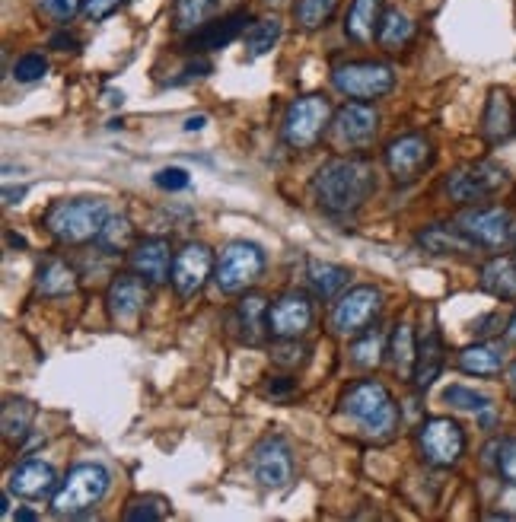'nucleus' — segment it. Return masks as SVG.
<instances>
[{
  "mask_svg": "<svg viewBox=\"0 0 516 522\" xmlns=\"http://www.w3.org/2000/svg\"><path fill=\"white\" fill-rule=\"evenodd\" d=\"M507 338H510V341L516 344V312H513V319L507 322Z\"/></svg>",
  "mask_w": 516,
  "mask_h": 522,
  "instance_id": "nucleus-51",
  "label": "nucleus"
},
{
  "mask_svg": "<svg viewBox=\"0 0 516 522\" xmlns=\"http://www.w3.org/2000/svg\"><path fill=\"white\" fill-rule=\"evenodd\" d=\"M309 287L316 290V297L332 300L338 297V290L348 284V268L332 265V261H309Z\"/></svg>",
  "mask_w": 516,
  "mask_h": 522,
  "instance_id": "nucleus-30",
  "label": "nucleus"
},
{
  "mask_svg": "<svg viewBox=\"0 0 516 522\" xmlns=\"http://www.w3.org/2000/svg\"><path fill=\"white\" fill-rule=\"evenodd\" d=\"M134 239V226L125 214H109V220L102 223V230L96 236V246L106 252V255H118L131 246Z\"/></svg>",
  "mask_w": 516,
  "mask_h": 522,
  "instance_id": "nucleus-32",
  "label": "nucleus"
},
{
  "mask_svg": "<svg viewBox=\"0 0 516 522\" xmlns=\"http://www.w3.org/2000/svg\"><path fill=\"white\" fill-rule=\"evenodd\" d=\"M106 220H109V204L102 198L55 201L42 217L45 230L58 242H64V246H83V242L96 239Z\"/></svg>",
  "mask_w": 516,
  "mask_h": 522,
  "instance_id": "nucleus-3",
  "label": "nucleus"
},
{
  "mask_svg": "<svg viewBox=\"0 0 516 522\" xmlns=\"http://www.w3.org/2000/svg\"><path fill=\"white\" fill-rule=\"evenodd\" d=\"M252 475L268 491H281L294 478V452L284 437H265L252 452Z\"/></svg>",
  "mask_w": 516,
  "mask_h": 522,
  "instance_id": "nucleus-14",
  "label": "nucleus"
},
{
  "mask_svg": "<svg viewBox=\"0 0 516 522\" xmlns=\"http://www.w3.org/2000/svg\"><path fill=\"white\" fill-rule=\"evenodd\" d=\"M36 4L55 23H67L74 13H83V0H36Z\"/></svg>",
  "mask_w": 516,
  "mask_h": 522,
  "instance_id": "nucleus-42",
  "label": "nucleus"
},
{
  "mask_svg": "<svg viewBox=\"0 0 516 522\" xmlns=\"http://www.w3.org/2000/svg\"><path fill=\"white\" fill-rule=\"evenodd\" d=\"M58 472L42 459H26L20 462L10 472L7 478V491L13 497H23V500H45V497H55L58 491Z\"/></svg>",
  "mask_w": 516,
  "mask_h": 522,
  "instance_id": "nucleus-18",
  "label": "nucleus"
},
{
  "mask_svg": "<svg viewBox=\"0 0 516 522\" xmlns=\"http://www.w3.org/2000/svg\"><path fill=\"white\" fill-rule=\"evenodd\" d=\"M456 226L478 249H504L513 236V220L504 207H469L456 217Z\"/></svg>",
  "mask_w": 516,
  "mask_h": 522,
  "instance_id": "nucleus-11",
  "label": "nucleus"
},
{
  "mask_svg": "<svg viewBox=\"0 0 516 522\" xmlns=\"http://www.w3.org/2000/svg\"><path fill=\"white\" fill-rule=\"evenodd\" d=\"M434 163V147L421 134H402L386 147V169L395 182H415L424 176V169Z\"/></svg>",
  "mask_w": 516,
  "mask_h": 522,
  "instance_id": "nucleus-13",
  "label": "nucleus"
},
{
  "mask_svg": "<svg viewBox=\"0 0 516 522\" xmlns=\"http://www.w3.org/2000/svg\"><path fill=\"white\" fill-rule=\"evenodd\" d=\"M32 421H36V408H32L26 398H10V402L4 405V437L10 443H20Z\"/></svg>",
  "mask_w": 516,
  "mask_h": 522,
  "instance_id": "nucleus-35",
  "label": "nucleus"
},
{
  "mask_svg": "<svg viewBox=\"0 0 516 522\" xmlns=\"http://www.w3.org/2000/svg\"><path fill=\"white\" fill-rule=\"evenodd\" d=\"M376 128H380V115L364 102H348L332 118V137L341 147H367L376 137Z\"/></svg>",
  "mask_w": 516,
  "mask_h": 522,
  "instance_id": "nucleus-17",
  "label": "nucleus"
},
{
  "mask_svg": "<svg viewBox=\"0 0 516 522\" xmlns=\"http://www.w3.org/2000/svg\"><path fill=\"white\" fill-rule=\"evenodd\" d=\"M341 414L364 430L370 440H389L399 427V405L392 392L376 379H360L341 395Z\"/></svg>",
  "mask_w": 516,
  "mask_h": 522,
  "instance_id": "nucleus-2",
  "label": "nucleus"
},
{
  "mask_svg": "<svg viewBox=\"0 0 516 522\" xmlns=\"http://www.w3.org/2000/svg\"><path fill=\"white\" fill-rule=\"evenodd\" d=\"M456 367L469 376H497L504 370V347L481 341V344H469L462 347L456 357Z\"/></svg>",
  "mask_w": 516,
  "mask_h": 522,
  "instance_id": "nucleus-23",
  "label": "nucleus"
},
{
  "mask_svg": "<svg viewBox=\"0 0 516 522\" xmlns=\"http://www.w3.org/2000/svg\"><path fill=\"white\" fill-rule=\"evenodd\" d=\"M39 293L48 300H61V297H71L77 290V274L71 265H64L61 258H48L45 265L39 268V281H36Z\"/></svg>",
  "mask_w": 516,
  "mask_h": 522,
  "instance_id": "nucleus-27",
  "label": "nucleus"
},
{
  "mask_svg": "<svg viewBox=\"0 0 516 522\" xmlns=\"http://www.w3.org/2000/svg\"><path fill=\"white\" fill-rule=\"evenodd\" d=\"M376 39H380V45L386 51H399V48H405L411 39H415V23H411L408 13H402V10H386Z\"/></svg>",
  "mask_w": 516,
  "mask_h": 522,
  "instance_id": "nucleus-31",
  "label": "nucleus"
},
{
  "mask_svg": "<svg viewBox=\"0 0 516 522\" xmlns=\"http://www.w3.org/2000/svg\"><path fill=\"white\" fill-rule=\"evenodd\" d=\"M128 0H83V16L86 20H93V23H99V20H106V16H112L118 7H125Z\"/></svg>",
  "mask_w": 516,
  "mask_h": 522,
  "instance_id": "nucleus-43",
  "label": "nucleus"
},
{
  "mask_svg": "<svg viewBox=\"0 0 516 522\" xmlns=\"http://www.w3.org/2000/svg\"><path fill=\"white\" fill-rule=\"evenodd\" d=\"M153 182H157L163 191H182V188L192 185V179H188V172H185V169H176V166L160 169L157 179H153Z\"/></svg>",
  "mask_w": 516,
  "mask_h": 522,
  "instance_id": "nucleus-44",
  "label": "nucleus"
},
{
  "mask_svg": "<svg viewBox=\"0 0 516 522\" xmlns=\"http://www.w3.org/2000/svg\"><path fill=\"white\" fill-rule=\"evenodd\" d=\"M214 7L217 0H176V7H172V26H176V32H195L214 13Z\"/></svg>",
  "mask_w": 516,
  "mask_h": 522,
  "instance_id": "nucleus-34",
  "label": "nucleus"
},
{
  "mask_svg": "<svg viewBox=\"0 0 516 522\" xmlns=\"http://www.w3.org/2000/svg\"><path fill=\"white\" fill-rule=\"evenodd\" d=\"M246 23H249L246 10H236V13L220 16L214 23H204L201 29H195L192 36H188V51H192V55H204V51L227 48L239 32L246 29Z\"/></svg>",
  "mask_w": 516,
  "mask_h": 522,
  "instance_id": "nucleus-19",
  "label": "nucleus"
},
{
  "mask_svg": "<svg viewBox=\"0 0 516 522\" xmlns=\"http://www.w3.org/2000/svg\"><path fill=\"white\" fill-rule=\"evenodd\" d=\"M265 274V252L255 246V242H230L227 249L220 252L214 265V284L220 293H246L252 284H258V277Z\"/></svg>",
  "mask_w": 516,
  "mask_h": 522,
  "instance_id": "nucleus-5",
  "label": "nucleus"
},
{
  "mask_svg": "<svg viewBox=\"0 0 516 522\" xmlns=\"http://www.w3.org/2000/svg\"><path fill=\"white\" fill-rule=\"evenodd\" d=\"M380 23H383V0H354L348 20H344V32L357 45H367L380 32Z\"/></svg>",
  "mask_w": 516,
  "mask_h": 522,
  "instance_id": "nucleus-24",
  "label": "nucleus"
},
{
  "mask_svg": "<svg viewBox=\"0 0 516 522\" xmlns=\"http://www.w3.org/2000/svg\"><path fill=\"white\" fill-rule=\"evenodd\" d=\"M389 360H392V370L399 373V379H411V376H415L418 347H415V332H411L408 322L395 325L392 341H389Z\"/></svg>",
  "mask_w": 516,
  "mask_h": 522,
  "instance_id": "nucleus-29",
  "label": "nucleus"
},
{
  "mask_svg": "<svg viewBox=\"0 0 516 522\" xmlns=\"http://www.w3.org/2000/svg\"><path fill=\"white\" fill-rule=\"evenodd\" d=\"M204 125H208V118H204V115H198V118H188V121H185V131H201Z\"/></svg>",
  "mask_w": 516,
  "mask_h": 522,
  "instance_id": "nucleus-50",
  "label": "nucleus"
},
{
  "mask_svg": "<svg viewBox=\"0 0 516 522\" xmlns=\"http://www.w3.org/2000/svg\"><path fill=\"white\" fill-rule=\"evenodd\" d=\"M325 125H332V106L325 96H303L294 99L284 112V144L294 150H309L319 144Z\"/></svg>",
  "mask_w": 516,
  "mask_h": 522,
  "instance_id": "nucleus-6",
  "label": "nucleus"
},
{
  "mask_svg": "<svg viewBox=\"0 0 516 522\" xmlns=\"http://www.w3.org/2000/svg\"><path fill=\"white\" fill-rule=\"evenodd\" d=\"M380 309H383L380 290L370 287V284L351 287L332 309V328L338 335H360L376 322Z\"/></svg>",
  "mask_w": 516,
  "mask_h": 522,
  "instance_id": "nucleus-10",
  "label": "nucleus"
},
{
  "mask_svg": "<svg viewBox=\"0 0 516 522\" xmlns=\"http://www.w3.org/2000/svg\"><path fill=\"white\" fill-rule=\"evenodd\" d=\"M16 519H20V522H32V519H36V513H29V510H20V513H16Z\"/></svg>",
  "mask_w": 516,
  "mask_h": 522,
  "instance_id": "nucleus-53",
  "label": "nucleus"
},
{
  "mask_svg": "<svg viewBox=\"0 0 516 522\" xmlns=\"http://www.w3.org/2000/svg\"><path fill=\"white\" fill-rule=\"evenodd\" d=\"M214 71L211 67V61H204V58H198L195 64H188L185 71H182V77L179 80H172V86H179V83H188V80H195V77H208Z\"/></svg>",
  "mask_w": 516,
  "mask_h": 522,
  "instance_id": "nucleus-45",
  "label": "nucleus"
},
{
  "mask_svg": "<svg viewBox=\"0 0 516 522\" xmlns=\"http://www.w3.org/2000/svg\"><path fill=\"white\" fill-rule=\"evenodd\" d=\"M309 325H313V303L300 290L284 293L268 309V335L278 341H297Z\"/></svg>",
  "mask_w": 516,
  "mask_h": 522,
  "instance_id": "nucleus-15",
  "label": "nucleus"
},
{
  "mask_svg": "<svg viewBox=\"0 0 516 522\" xmlns=\"http://www.w3.org/2000/svg\"><path fill=\"white\" fill-rule=\"evenodd\" d=\"M26 198V188H4V204H20Z\"/></svg>",
  "mask_w": 516,
  "mask_h": 522,
  "instance_id": "nucleus-48",
  "label": "nucleus"
},
{
  "mask_svg": "<svg viewBox=\"0 0 516 522\" xmlns=\"http://www.w3.org/2000/svg\"><path fill=\"white\" fill-rule=\"evenodd\" d=\"M443 338L437 328H427L424 338H421V347H418V363H415V376H411V382L424 392L434 386V379L440 376L443 370Z\"/></svg>",
  "mask_w": 516,
  "mask_h": 522,
  "instance_id": "nucleus-25",
  "label": "nucleus"
},
{
  "mask_svg": "<svg viewBox=\"0 0 516 522\" xmlns=\"http://www.w3.org/2000/svg\"><path fill=\"white\" fill-rule=\"evenodd\" d=\"M214 265L217 261L204 242H188V246H182L176 252V258H172L169 281H172V287H176L179 297L192 300L204 290V284H208V277L214 274Z\"/></svg>",
  "mask_w": 516,
  "mask_h": 522,
  "instance_id": "nucleus-12",
  "label": "nucleus"
},
{
  "mask_svg": "<svg viewBox=\"0 0 516 522\" xmlns=\"http://www.w3.org/2000/svg\"><path fill=\"white\" fill-rule=\"evenodd\" d=\"M376 188V172L367 160H332L319 166L313 176V198L329 214H351L364 204Z\"/></svg>",
  "mask_w": 516,
  "mask_h": 522,
  "instance_id": "nucleus-1",
  "label": "nucleus"
},
{
  "mask_svg": "<svg viewBox=\"0 0 516 522\" xmlns=\"http://www.w3.org/2000/svg\"><path fill=\"white\" fill-rule=\"evenodd\" d=\"M45 74H48V61L42 55H36V51H32V55H23L20 61L13 64V80L16 83H36Z\"/></svg>",
  "mask_w": 516,
  "mask_h": 522,
  "instance_id": "nucleus-39",
  "label": "nucleus"
},
{
  "mask_svg": "<svg viewBox=\"0 0 516 522\" xmlns=\"http://www.w3.org/2000/svg\"><path fill=\"white\" fill-rule=\"evenodd\" d=\"M504 185H507V169L491 160H481V163L453 169L450 179H446V195L459 204H478L497 195Z\"/></svg>",
  "mask_w": 516,
  "mask_h": 522,
  "instance_id": "nucleus-8",
  "label": "nucleus"
},
{
  "mask_svg": "<svg viewBox=\"0 0 516 522\" xmlns=\"http://www.w3.org/2000/svg\"><path fill=\"white\" fill-rule=\"evenodd\" d=\"M294 389V382L290 379H278V382H271V395H284V392H290Z\"/></svg>",
  "mask_w": 516,
  "mask_h": 522,
  "instance_id": "nucleus-49",
  "label": "nucleus"
},
{
  "mask_svg": "<svg viewBox=\"0 0 516 522\" xmlns=\"http://www.w3.org/2000/svg\"><path fill=\"white\" fill-rule=\"evenodd\" d=\"M418 446L427 465L453 468L466 452V433L453 417H430L418 430Z\"/></svg>",
  "mask_w": 516,
  "mask_h": 522,
  "instance_id": "nucleus-9",
  "label": "nucleus"
},
{
  "mask_svg": "<svg viewBox=\"0 0 516 522\" xmlns=\"http://www.w3.org/2000/svg\"><path fill=\"white\" fill-rule=\"evenodd\" d=\"M236 328L246 344H258L268 335V303L262 297H246L236 306Z\"/></svg>",
  "mask_w": 516,
  "mask_h": 522,
  "instance_id": "nucleus-28",
  "label": "nucleus"
},
{
  "mask_svg": "<svg viewBox=\"0 0 516 522\" xmlns=\"http://www.w3.org/2000/svg\"><path fill=\"white\" fill-rule=\"evenodd\" d=\"M516 131V112H513V99L507 90H491L488 93V106L481 115V134H485L488 144H504L510 141Z\"/></svg>",
  "mask_w": 516,
  "mask_h": 522,
  "instance_id": "nucleus-21",
  "label": "nucleus"
},
{
  "mask_svg": "<svg viewBox=\"0 0 516 522\" xmlns=\"http://www.w3.org/2000/svg\"><path fill=\"white\" fill-rule=\"evenodd\" d=\"M478 284L497 300H516V258H507V255L491 258L488 265L481 268Z\"/></svg>",
  "mask_w": 516,
  "mask_h": 522,
  "instance_id": "nucleus-26",
  "label": "nucleus"
},
{
  "mask_svg": "<svg viewBox=\"0 0 516 522\" xmlns=\"http://www.w3.org/2000/svg\"><path fill=\"white\" fill-rule=\"evenodd\" d=\"M335 7H338V0H297L294 16L306 32H313L332 20Z\"/></svg>",
  "mask_w": 516,
  "mask_h": 522,
  "instance_id": "nucleus-37",
  "label": "nucleus"
},
{
  "mask_svg": "<svg viewBox=\"0 0 516 522\" xmlns=\"http://www.w3.org/2000/svg\"><path fill=\"white\" fill-rule=\"evenodd\" d=\"M418 246L430 255H469L478 246L456 223H434L418 233Z\"/></svg>",
  "mask_w": 516,
  "mask_h": 522,
  "instance_id": "nucleus-22",
  "label": "nucleus"
},
{
  "mask_svg": "<svg viewBox=\"0 0 516 522\" xmlns=\"http://www.w3.org/2000/svg\"><path fill=\"white\" fill-rule=\"evenodd\" d=\"M443 398H446V405H453L459 411H488L491 408L488 395H481L475 389H466V386H450L443 392Z\"/></svg>",
  "mask_w": 516,
  "mask_h": 522,
  "instance_id": "nucleus-38",
  "label": "nucleus"
},
{
  "mask_svg": "<svg viewBox=\"0 0 516 522\" xmlns=\"http://www.w3.org/2000/svg\"><path fill=\"white\" fill-rule=\"evenodd\" d=\"M497 449V456H494V468H497V475H501L507 484L516 487V437L513 440H501V443H494Z\"/></svg>",
  "mask_w": 516,
  "mask_h": 522,
  "instance_id": "nucleus-40",
  "label": "nucleus"
},
{
  "mask_svg": "<svg viewBox=\"0 0 516 522\" xmlns=\"http://www.w3.org/2000/svg\"><path fill=\"white\" fill-rule=\"evenodd\" d=\"M144 303H147L144 281H141V277H131V274L115 277L112 287H109V293H106L109 319H112L118 328H128V332H134L137 322H141Z\"/></svg>",
  "mask_w": 516,
  "mask_h": 522,
  "instance_id": "nucleus-16",
  "label": "nucleus"
},
{
  "mask_svg": "<svg viewBox=\"0 0 516 522\" xmlns=\"http://www.w3.org/2000/svg\"><path fill=\"white\" fill-rule=\"evenodd\" d=\"M383 354H386V338L380 328H367V332H360V338L351 344V360L360 370H376L383 363Z\"/></svg>",
  "mask_w": 516,
  "mask_h": 522,
  "instance_id": "nucleus-33",
  "label": "nucleus"
},
{
  "mask_svg": "<svg viewBox=\"0 0 516 522\" xmlns=\"http://www.w3.org/2000/svg\"><path fill=\"white\" fill-rule=\"evenodd\" d=\"M281 39V23L274 20H258L246 29V51H249V58H262L268 55V51L278 45Z\"/></svg>",
  "mask_w": 516,
  "mask_h": 522,
  "instance_id": "nucleus-36",
  "label": "nucleus"
},
{
  "mask_svg": "<svg viewBox=\"0 0 516 522\" xmlns=\"http://www.w3.org/2000/svg\"><path fill=\"white\" fill-rule=\"evenodd\" d=\"M172 255L166 239H144L141 246H134L131 252V271L141 277L144 284H163L166 277H172Z\"/></svg>",
  "mask_w": 516,
  "mask_h": 522,
  "instance_id": "nucleus-20",
  "label": "nucleus"
},
{
  "mask_svg": "<svg viewBox=\"0 0 516 522\" xmlns=\"http://www.w3.org/2000/svg\"><path fill=\"white\" fill-rule=\"evenodd\" d=\"M109 481H112L109 472L99 462H80V465H74L71 472H67V478L58 484L55 497H51V513H55V516H67V519L90 513L96 503L106 497Z\"/></svg>",
  "mask_w": 516,
  "mask_h": 522,
  "instance_id": "nucleus-4",
  "label": "nucleus"
},
{
  "mask_svg": "<svg viewBox=\"0 0 516 522\" xmlns=\"http://www.w3.org/2000/svg\"><path fill=\"white\" fill-rule=\"evenodd\" d=\"M163 516H166V503L157 500V497L131 500V503H128V510H125V519H131V522H141V519L153 522V519H163Z\"/></svg>",
  "mask_w": 516,
  "mask_h": 522,
  "instance_id": "nucleus-41",
  "label": "nucleus"
},
{
  "mask_svg": "<svg viewBox=\"0 0 516 522\" xmlns=\"http://www.w3.org/2000/svg\"><path fill=\"white\" fill-rule=\"evenodd\" d=\"M507 382H510V392H513V398H516V363H513L510 373H507Z\"/></svg>",
  "mask_w": 516,
  "mask_h": 522,
  "instance_id": "nucleus-52",
  "label": "nucleus"
},
{
  "mask_svg": "<svg viewBox=\"0 0 516 522\" xmlns=\"http://www.w3.org/2000/svg\"><path fill=\"white\" fill-rule=\"evenodd\" d=\"M504 319L501 316H497V312H494V316H485V319H481V322H475V328H472V332L475 335H491V332H497V328H491V325H501Z\"/></svg>",
  "mask_w": 516,
  "mask_h": 522,
  "instance_id": "nucleus-46",
  "label": "nucleus"
},
{
  "mask_svg": "<svg viewBox=\"0 0 516 522\" xmlns=\"http://www.w3.org/2000/svg\"><path fill=\"white\" fill-rule=\"evenodd\" d=\"M332 83L341 96L367 102V99L386 96L395 86V74L389 64H380V61H351V64L335 67Z\"/></svg>",
  "mask_w": 516,
  "mask_h": 522,
  "instance_id": "nucleus-7",
  "label": "nucleus"
},
{
  "mask_svg": "<svg viewBox=\"0 0 516 522\" xmlns=\"http://www.w3.org/2000/svg\"><path fill=\"white\" fill-rule=\"evenodd\" d=\"M48 45L58 48V51H77V39H74V36H64V32H58V36H51Z\"/></svg>",
  "mask_w": 516,
  "mask_h": 522,
  "instance_id": "nucleus-47",
  "label": "nucleus"
}]
</instances>
